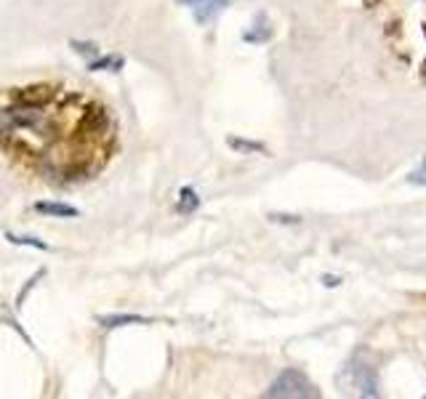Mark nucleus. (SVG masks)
Instances as JSON below:
<instances>
[{
    "label": "nucleus",
    "mask_w": 426,
    "mask_h": 399,
    "mask_svg": "<svg viewBox=\"0 0 426 399\" xmlns=\"http://www.w3.org/2000/svg\"><path fill=\"white\" fill-rule=\"evenodd\" d=\"M11 245H22V248H35V251H51L49 242H43L40 237H32V234H13V232H6L3 234Z\"/></svg>",
    "instance_id": "9"
},
{
    "label": "nucleus",
    "mask_w": 426,
    "mask_h": 399,
    "mask_svg": "<svg viewBox=\"0 0 426 399\" xmlns=\"http://www.w3.org/2000/svg\"><path fill=\"white\" fill-rule=\"evenodd\" d=\"M123 64H125L123 56H96L88 61V70L91 72H120Z\"/></svg>",
    "instance_id": "7"
},
{
    "label": "nucleus",
    "mask_w": 426,
    "mask_h": 399,
    "mask_svg": "<svg viewBox=\"0 0 426 399\" xmlns=\"http://www.w3.org/2000/svg\"><path fill=\"white\" fill-rule=\"evenodd\" d=\"M408 182L415 184V186H426V158L421 160V165L415 170H411V176H408Z\"/></svg>",
    "instance_id": "14"
},
{
    "label": "nucleus",
    "mask_w": 426,
    "mask_h": 399,
    "mask_svg": "<svg viewBox=\"0 0 426 399\" xmlns=\"http://www.w3.org/2000/svg\"><path fill=\"white\" fill-rule=\"evenodd\" d=\"M424 32H426V27H424ZM424 67H426V64H424Z\"/></svg>",
    "instance_id": "17"
},
{
    "label": "nucleus",
    "mask_w": 426,
    "mask_h": 399,
    "mask_svg": "<svg viewBox=\"0 0 426 399\" xmlns=\"http://www.w3.org/2000/svg\"><path fill=\"white\" fill-rule=\"evenodd\" d=\"M346 375H349V386L357 388L360 397H378V378L376 367L368 362L365 351H357L349 365H346Z\"/></svg>",
    "instance_id": "3"
},
{
    "label": "nucleus",
    "mask_w": 426,
    "mask_h": 399,
    "mask_svg": "<svg viewBox=\"0 0 426 399\" xmlns=\"http://www.w3.org/2000/svg\"><path fill=\"white\" fill-rule=\"evenodd\" d=\"M35 210L43 213V216H51V218H77L80 210L70 203H54V200H40L35 203Z\"/></svg>",
    "instance_id": "4"
},
{
    "label": "nucleus",
    "mask_w": 426,
    "mask_h": 399,
    "mask_svg": "<svg viewBox=\"0 0 426 399\" xmlns=\"http://www.w3.org/2000/svg\"><path fill=\"white\" fill-rule=\"evenodd\" d=\"M197 208H200V197H197V192L192 186H184L182 192H179V200H176V210H179L182 216H189V213L197 210Z\"/></svg>",
    "instance_id": "8"
},
{
    "label": "nucleus",
    "mask_w": 426,
    "mask_h": 399,
    "mask_svg": "<svg viewBox=\"0 0 426 399\" xmlns=\"http://www.w3.org/2000/svg\"><path fill=\"white\" fill-rule=\"evenodd\" d=\"M269 37H272V30H269V22L267 16H256L251 30L243 35L245 43H267Z\"/></svg>",
    "instance_id": "6"
},
{
    "label": "nucleus",
    "mask_w": 426,
    "mask_h": 399,
    "mask_svg": "<svg viewBox=\"0 0 426 399\" xmlns=\"http://www.w3.org/2000/svg\"><path fill=\"white\" fill-rule=\"evenodd\" d=\"M230 0H208L206 6H197V11H195V19H197V25H208L216 13L224 11V6H227Z\"/></svg>",
    "instance_id": "10"
},
{
    "label": "nucleus",
    "mask_w": 426,
    "mask_h": 399,
    "mask_svg": "<svg viewBox=\"0 0 426 399\" xmlns=\"http://www.w3.org/2000/svg\"><path fill=\"white\" fill-rule=\"evenodd\" d=\"M70 49L77 53V56H83V59H96L101 56V49H99L94 40H70Z\"/></svg>",
    "instance_id": "11"
},
{
    "label": "nucleus",
    "mask_w": 426,
    "mask_h": 399,
    "mask_svg": "<svg viewBox=\"0 0 426 399\" xmlns=\"http://www.w3.org/2000/svg\"><path fill=\"white\" fill-rule=\"evenodd\" d=\"M179 3H200V0H179Z\"/></svg>",
    "instance_id": "16"
},
{
    "label": "nucleus",
    "mask_w": 426,
    "mask_h": 399,
    "mask_svg": "<svg viewBox=\"0 0 426 399\" xmlns=\"http://www.w3.org/2000/svg\"><path fill=\"white\" fill-rule=\"evenodd\" d=\"M43 277H46V269H37L35 274H32V277L27 279L25 291H19V296H16V306H19V309H22V303L27 301V296H30V291H32V288H35V285H37V279H43Z\"/></svg>",
    "instance_id": "13"
},
{
    "label": "nucleus",
    "mask_w": 426,
    "mask_h": 399,
    "mask_svg": "<svg viewBox=\"0 0 426 399\" xmlns=\"http://www.w3.org/2000/svg\"><path fill=\"white\" fill-rule=\"evenodd\" d=\"M152 319L142 315H107V317H99V325L101 327H123V325H149Z\"/></svg>",
    "instance_id": "5"
},
{
    "label": "nucleus",
    "mask_w": 426,
    "mask_h": 399,
    "mask_svg": "<svg viewBox=\"0 0 426 399\" xmlns=\"http://www.w3.org/2000/svg\"><path fill=\"white\" fill-rule=\"evenodd\" d=\"M230 146L232 149H240V152H267V146L264 144L248 141V139H234V136H230Z\"/></svg>",
    "instance_id": "12"
},
{
    "label": "nucleus",
    "mask_w": 426,
    "mask_h": 399,
    "mask_svg": "<svg viewBox=\"0 0 426 399\" xmlns=\"http://www.w3.org/2000/svg\"><path fill=\"white\" fill-rule=\"evenodd\" d=\"M272 221H299L296 216H272Z\"/></svg>",
    "instance_id": "15"
},
{
    "label": "nucleus",
    "mask_w": 426,
    "mask_h": 399,
    "mask_svg": "<svg viewBox=\"0 0 426 399\" xmlns=\"http://www.w3.org/2000/svg\"><path fill=\"white\" fill-rule=\"evenodd\" d=\"M110 109L59 85L0 91V152L51 184L91 179L110 160Z\"/></svg>",
    "instance_id": "1"
},
{
    "label": "nucleus",
    "mask_w": 426,
    "mask_h": 399,
    "mask_svg": "<svg viewBox=\"0 0 426 399\" xmlns=\"http://www.w3.org/2000/svg\"><path fill=\"white\" fill-rule=\"evenodd\" d=\"M264 397L269 399H317L320 397V391H317L312 384H309V378H306L301 370H296V367H288V370H282L277 378H275V384L267 388V394Z\"/></svg>",
    "instance_id": "2"
},
{
    "label": "nucleus",
    "mask_w": 426,
    "mask_h": 399,
    "mask_svg": "<svg viewBox=\"0 0 426 399\" xmlns=\"http://www.w3.org/2000/svg\"><path fill=\"white\" fill-rule=\"evenodd\" d=\"M0 319H3V315H0Z\"/></svg>",
    "instance_id": "18"
}]
</instances>
